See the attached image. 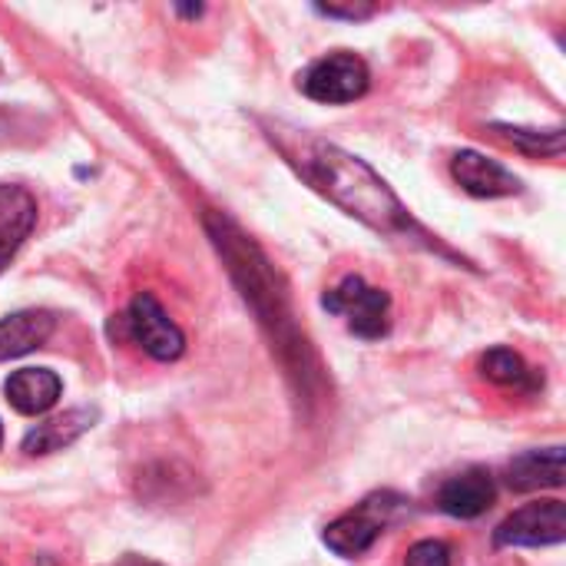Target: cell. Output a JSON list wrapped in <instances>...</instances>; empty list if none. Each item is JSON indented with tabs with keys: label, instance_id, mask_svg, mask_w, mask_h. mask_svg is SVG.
I'll use <instances>...</instances> for the list:
<instances>
[{
	"label": "cell",
	"instance_id": "obj_3",
	"mask_svg": "<svg viewBox=\"0 0 566 566\" xmlns=\"http://www.w3.org/2000/svg\"><path fill=\"white\" fill-rule=\"evenodd\" d=\"M368 63L355 53H328L322 60H315L302 76H298V86L308 99L315 103H355L368 93Z\"/></svg>",
	"mask_w": 566,
	"mask_h": 566
},
{
	"label": "cell",
	"instance_id": "obj_2",
	"mask_svg": "<svg viewBox=\"0 0 566 566\" xmlns=\"http://www.w3.org/2000/svg\"><path fill=\"white\" fill-rule=\"evenodd\" d=\"M322 305L342 315L358 338L375 342V338H385L391 328V295L368 285L361 275L342 279L332 292H325Z\"/></svg>",
	"mask_w": 566,
	"mask_h": 566
},
{
	"label": "cell",
	"instance_id": "obj_5",
	"mask_svg": "<svg viewBox=\"0 0 566 566\" xmlns=\"http://www.w3.org/2000/svg\"><path fill=\"white\" fill-rule=\"evenodd\" d=\"M126 325L133 342L156 361H176L186 352V335L182 328L169 318V312L156 302V295L139 292L129 302L126 312Z\"/></svg>",
	"mask_w": 566,
	"mask_h": 566
},
{
	"label": "cell",
	"instance_id": "obj_15",
	"mask_svg": "<svg viewBox=\"0 0 566 566\" xmlns=\"http://www.w3.org/2000/svg\"><path fill=\"white\" fill-rule=\"evenodd\" d=\"M481 371L488 381L494 385H527L531 381V368L524 365V358L511 348H494L481 358Z\"/></svg>",
	"mask_w": 566,
	"mask_h": 566
},
{
	"label": "cell",
	"instance_id": "obj_9",
	"mask_svg": "<svg viewBox=\"0 0 566 566\" xmlns=\"http://www.w3.org/2000/svg\"><path fill=\"white\" fill-rule=\"evenodd\" d=\"M36 226V199L23 186H0V272Z\"/></svg>",
	"mask_w": 566,
	"mask_h": 566
},
{
	"label": "cell",
	"instance_id": "obj_11",
	"mask_svg": "<svg viewBox=\"0 0 566 566\" xmlns=\"http://www.w3.org/2000/svg\"><path fill=\"white\" fill-rule=\"evenodd\" d=\"M96 421V411H86V408H76V411H66L60 418H50L43 424H36L33 431H27L23 438V454L30 458H43V454H53V451H63L70 448L73 441H80Z\"/></svg>",
	"mask_w": 566,
	"mask_h": 566
},
{
	"label": "cell",
	"instance_id": "obj_10",
	"mask_svg": "<svg viewBox=\"0 0 566 566\" xmlns=\"http://www.w3.org/2000/svg\"><path fill=\"white\" fill-rule=\"evenodd\" d=\"M494 504V481L488 471L474 468V471H464V474H454L441 494H438V507L448 514V517H458V521H474L481 517L488 507Z\"/></svg>",
	"mask_w": 566,
	"mask_h": 566
},
{
	"label": "cell",
	"instance_id": "obj_12",
	"mask_svg": "<svg viewBox=\"0 0 566 566\" xmlns=\"http://www.w3.org/2000/svg\"><path fill=\"white\" fill-rule=\"evenodd\" d=\"M507 481L514 491L531 494L544 488H564V448H544V451H527L511 461Z\"/></svg>",
	"mask_w": 566,
	"mask_h": 566
},
{
	"label": "cell",
	"instance_id": "obj_16",
	"mask_svg": "<svg viewBox=\"0 0 566 566\" xmlns=\"http://www.w3.org/2000/svg\"><path fill=\"white\" fill-rule=\"evenodd\" d=\"M405 566H451V551L441 541H421L408 551Z\"/></svg>",
	"mask_w": 566,
	"mask_h": 566
},
{
	"label": "cell",
	"instance_id": "obj_7",
	"mask_svg": "<svg viewBox=\"0 0 566 566\" xmlns=\"http://www.w3.org/2000/svg\"><path fill=\"white\" fill-rule=\"evenodd\" d=\"M451 176L458 179V186L464 192H471L478 199H501V196L521 192V179L478 149H461L451 159Z\"/></svg>",
	"mask_w": 566,
	"mask_h": 566
},
{
	"label": "cell",
	"instance_id": "obj_14",
	"mask_svg": "<svg viewBox=\"0 0 566 566\" xmlns=\"http://www.w3.org/2000/svg\"><path fill=\"white\" fill-rule=\"evenodd\" d=\"M494 133L527 156H560L564 153V126H554V129L494 126Z\"/></svg>",
	"mask_w": 566,
	"mask_h": 566
},
{
	"label": "cell",
	"instance_id": "obj_8",
	"mask_svg": "<svg viewBox=\"0 0 566 566\" xmlns=\"http://www.w3.org/2000/svg\"><path fill=\"white\" fill-rule=\"evenodd\" d=\"M3 395H7L13 411H20L27 418H36V415H46L60 401L63 381L50 368H23V371H13L7 378Z\"/></svg>",
	"mask_w": 566,
	"mask_h": 566
},
{
	"label": "cell",
	"instance_id": "obj_13",
	"mask_svg": "<svg viewBox=\"0 0 566 566\" xmlns=\"http://www.w3.org/2000/svg\"><path fill=\"white\" fill-rule=\"evenodd\" d=\"M53 335V315L50 312H13L0 318V361L20 358L33 348H40Z\"/></svg>",
	"mask_w": 566,
	"mask_h": 566
},
{
	"label": "cell",
	"instance_id": "obj_6",
	"mask_svg": "<svg viewBox=\"0 0 566 566\" xmlns=\"http://www.w3.org/2000/svg\"><path fill=\"white\" fill-rule=\"evenodd\" d=\"M566 537L564 501H537L514 511L494 534L497 547H554Z\"/></svg>",
	"mask_w": 566,
	"mask_h": 566
},
{
	"label": "cell",
	"instance_id": "obj_17",
	"mask_svg": "<svg viewBox=\"0 0 566 566\" xmlns=\"http://www.w3.org/2000/svg\"><path fill=\"white\" fill-rule=\"evenodd\" d=\"M328 17H348V20H365L375 13V7H318Z\"/></svg>",
	"mask_w": 566,
	"mask_h": 566
},
{
	"label": "cell",
	"instance_id": "obj_1",
	"mask_svg": "<svg viewBox=\"0 0 566 566\" xmlns=\"http://www.w3.org/2000/svg\"><path fill=\"white\" fill-rule=\"evenodd\" d=\"M289 159L322 196H328L335 206H342L365 226L388 235L411 232L408 209L365 159L322 139H302V153H289Z\"/></svg>",
	"mask_w": 566,
	"mask_h": 566
},
{
	"label": "cell",
	"instance_id": "obj_4",
	"mask_svg": "<svg viewBox=\"0 0 566 566\" xmlns=\"http://www.w3.org/2000/svg\"><path fill=\"white\" fill-rule=\"evenodd\" d=\"M398 507L395 494H371L365 497L355 511L342 514L338 521L328 524L325 531V544L328 551H335L338 557H361L375 547V541L385 534L391 514Z\"/></svg>",
	"mask_w": 566,
	"mask_h": 566
},
{
	"label": "cell",
	"instance_id": "obj_18",
	"mask_svg": "<svg viewBox=\"0 0 566 566\" xmlns=\"http://www.w3.org/2000/svg\"><path fill=\"white\" fill-rule=\"evenodd\" d=\"M0 448H3V428H0Z\"/></svg>",
	"mask_w": 566,
	"mask_h": 566
}]
</instances>
